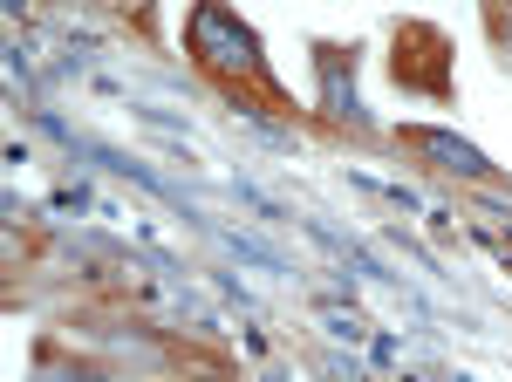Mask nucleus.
Instances as JSON below:
<instances>
[{"mask_svg":"<svg viewBox=\"0 0 512 382\" xmlns=\"http://www.w3.org/2000/svg\"><path fill=\"white\" fill-rule=\"evenodd\" d=\"M192 55H205L212 69H239V76H253L260 69V41L246 21H233L219 0H198L192 14Z\"/></svg>","mask_w":512,"mask_h":382,"instance_id":"nucleus-1","label":"nucleus"},{"mask_svg":"<svg viewBox=\"0 0 512 382\" xmlns=\"http://www.w3.org/2000/svg\"><path fill=\"white\" fill-rule=\"evenodd\" d=\"M321 82H328V116H342L355 130H369V110L355 103V82H342V55L335 48H321Z\"/></svg>","mask_w":512,"mask_h":382,"instance_id":"nucleus-2","label":"nucleus"},{"mask_svg":"<svg viewBox=\"0 0 512 382\" xmlns=\"http://www.w3.org/2000/svg\"><path fill=\"white\" fill-rule=\"evenodd\" d=\"M417 144H424L431 157H444V171H465V178H478V171H485V157H478L472 144H458L451 130H417Z\"/></svg>","mask_w":512,"mask_h":382,"instance_id":"nucleus-3","label":"nucleus"},{"mask_svg":"<svg viewBox=\"0 0 512 382\" xmlns=\"http://www.w3.org/2000/svg\"><path fill=\"white\" fill-rule=\"evenodd\" d=\"M328 335H342V342H362V321L342 314V307H328Z\"/></svg>","mask_w":512,"mask_h":382,"instance_id":"nucleus-4","label":"nucleus"}]
</instances>
